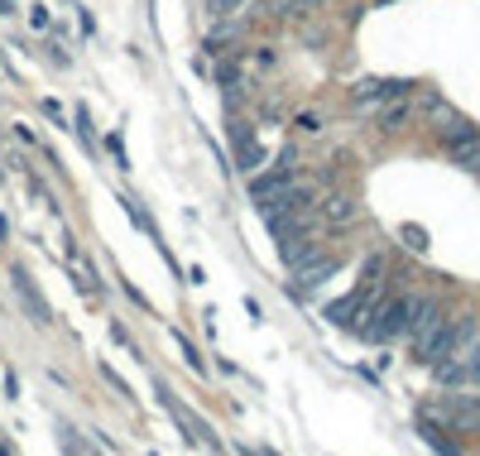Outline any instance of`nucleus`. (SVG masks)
Instances as JSON below:
<instances>
[{
  "mask_svg": "<svg viewBox=\"0 0 480 456\" xmlns=\"http://www.w3.org/2000/svg\"><path fill=\"white\" fill-rule=\"evenodd\" d=\"M10 10H15V0H0V15H10Z\"/></svg>",
  "mask_w": 480,
  "mask_h": 456,
  "instance_id": "18",
  "label": "nucleus"
},
{
  "mask_svg": "<svg viewBox=\"0 0 480 456\" xmlns=\"http://www.w3.org/2000/svg\"><path fill=\"white\" fill-rule=\"evenodd\" d=\"M423 442H428V447H437V452H456V447H452V442H447V437H442V428H437V423H432V418H423Z\"/></svg>",
  "mask_w": 480,
  "mask_h": 456,
  "instance_id": "14",
  "label": "nucleus"
},
{
  "mask_svg": "<svg viewBox=\"0 0 480 456\" xmlns=\"http://www.w3.org/2000/svg\"><path fill=\"white\" fill-rule=\"evenodd\" d=\"M466 375H480V346L471 350V360H466Z\"/></svg>",
  "mask_w": 480,
  "mask_h": 456,
  "instance_id": "17",
  "label": "nucleus"
},
{
  "mask_svg": "<svg viewBox=\"0 0 480 456\" xmlns=\"http://www.w3.org/2000/svg\"><path fill=\"white\" fill-rule=\"evenodd\" d=\"M404 245L423 255V250H428V231H423V226H404Z\"/></svg>",
  "mask_w": 480,
  "mask_h": 456,
  "instance_id": "15",
  "label": "nucleus"
},
{
  "mask_svg": "<svg viewBox=\"0 0 480 456\" xmlns=\"http://www.w3.org/2000/svg\"><path fill=\"white\" fill-rule=\"evenodd\" d=\"M245 5H250V0H207V10H212L216 20H236Z\"/></svg>",
  "mask_w": 480,
  "mask_h": 456,
  "instance_id": "13",
  "label": "nucleus"
},
{
  "mask_svg": "<svg viewBox=\"0 0 480 456\" xmlns=\"http://www.w3.org/2000/svg\"><path fill=\"white\" fill-rule=\"evenodd\" d=\"M418 312H423V303H413V298H384L366 312L370 322H360V336L366 342H394V336H404L418 322Z\"/></svg>",
  "mask_w": 480,
  "mask_h": 456,
  "instance_id": "2",
  "label": "nucleus"
},
{
  "mask_svg": "<svg viewBox=\"0 0 480 456\" xmlns=\"http://www.w3.org/2000/svg\"><path fill=\"white\" fill-rule=\"evenodd\" d=\"M360 312H370V288H356V294H346L342 303H332V308H327V322L332 326H356Z\"/></svg>",
  "mask_w": 480,
  "mask_h": 456,
  "instance_id": "6",
  "label": "nucleus"
},
{
  "mask_svg": "<svg viewBox=\"0 0 480 456\" xmlns=\"http://www.w3.org/2000/svg\"><path fill=\"white\" fill-rule=\"evenodd\" d=\"M408 336H413V360H423V366H437V360H452L456 356V322H447L437 308L418 312V322L408 326Z\"/></svg>",
  "mask_w": 480,
  "mask_h": 456,
  "instance_id": "1",
  "label": "nucleus"
},
{
  "mask_svg": "<svg viewBox=\"0 0 480 456\" xmlns=\"http://www.w3.org/2000/svg\"><path fill=\"white\" fill-rule=\"evenodd\" d=\"M231 139H236V163H240V169H260V163H264V145L250 135V125L236 121V125H231Z\"/></svg>",
  "mask_w": 480,
  "mask_h": 456,
  "instance_id": "7",
  "label": "nucleus"
},
{
  "mask_svg": "<svg viewBox=\"0 0 480 456\" xmlns=\"http://www.w3.org/2000/svg\"><path fill=\"white\" fill-rule=\"evenodd\" d=\"M308 260H318V240H312V236H284V264L303 269Z\"/></svg>",
  "mask_w": 480,
  "mask_h": 456,
  "instance_id": "8",
  "label": "nucleus"
},
{
  "mask_svg": "<svg viewBox=\"0 0 480 456\" xmlns=\"http://www.w3.org/2000/svg\"><path fill=\"white\" fill-rule=\"evenodd\" d=\"M163 408L173 413V423L183 428V437L193 442V447H202V452H216V437H207V423H202V418H197L187 404H178L173 394H163Z\"/></svg>",
  "mask_w": 480,
  "mask_h": 456,
  "instance_id": "4",
  "label": "nucleus"
},
{
  "mask_svg": "<svg viewBox=\"0 0 480 456\" xmlns=\"http://www.w3.org/2000/svg\"><path fill=\"white\" fill-rule=\"evenodd\" d=\"M404 121H408V101H404V97L394 101V106H384V111H380V125H384V130H399Z\"/></svg>",
  "mask_w": 480,
  "mask_h": 456,
  "instance_id": "12",
  "label": "nucleus"
},
{
  "mask_svg": "<svg viewBox=\"0 0 480 456\" xmlns=\"http://www.w3.org/2000/svg\"><path fill=\"white\" fill-rule=\"evenodd\" d=\"M332 274H336V260H327V255H318V260H308L303 269H294V284H288V294H294V298H308L312 288H322Z\"/></svg>",
  "mask_w": 480,
  "mask_h": 456,
  "instance_id": "5",
  "label": "nucleus"
},
{
  "mask_svg": "<svg viewBox=\"0 0 480 456\" xmlns=\"http://www.w3.org/2000/svg\"><path fill=\"white\" fill-rule=\"evenodd\" d=\"M284 5H288V15H312L322 0H284Z\"/></svg>",
  "mask_w": 480,
  "mask_h": 456,
  "instance_id": "16",
  "label": "nucleus"
},
{
  "mask_svg": "<svg viewBox=\"0 0 480 456\" xmlns=\"http://www.w3.org/2000/svg\"><path fill=\"white\" fill-rule=\"evenodd\" d=\"M322 216L332 221V226H336V221H350V216H356V202H350L346 193H332V197L322 202Z\"/></svg>",
  "mask_w": 480,
  "mask_h": 456,
  "instance_id": "11",
  "label": "nucleus"
},
{
  "mask_svg": "<svg viewBox=\"0 0 480 456\" xmlns=\"http://www.w3.org/2000/svg\"><path fill=\"white\" fill-rule=\"evenodd\" d=\"M452 163H461V169H480V135L471 139H456V145H447Z\"/></svg>",
  "mask_w": 480,
  "mask_h": 456,
  "instance_id": "10",
  "label": "nucleus"
},
{
  "mask_svg": "<svg viewBox=\"0 0 480 456\" xmlns=\"http://www.w3.org/2000/svg\"><path fill=\"white\" fill-rule=\"evenodd\" d=\"M15 279H20V303H25V308L34 312V322H39V326H49V322H53V312H49V303L39 298V288H34L25 274H15Z\"/></svg>",
  "mask_w": 480,
  "mask_h": 456,
  "instance_id": "9",
  "label": "nucleus"
},
{
  "mask_svg": "<svg viewBox=\"0 0 480 456\" xmlns=\"http://www.w3.org/2000/svg\"><path fill=\"white\" fill-rule=\"evenodd\" d=\"M408 87H413V82H404V77H366L356 87V106H384V101H399V97H408Z\"/></svg>",
  "mask_w": 480,
  "mask_h": 456,
  "instance_id": "3",
  "label": "nucleus"
}]
</instances>
